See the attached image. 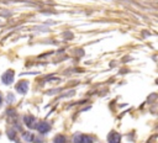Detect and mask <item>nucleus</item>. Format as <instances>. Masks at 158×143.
I'll list each match as a JSON object with an SVG mask.
<instances>
[{
  "instance_id": "nucleus-6",
  "label": "nucleus",
  "mask_w": 158,
  "mask_h": 143,
  "mask_svg": "<svg viewBox=\"0 0 158 143\" xmlns=\"http://www.w3.org/2000/svg\"><path fill=\"white\" fill-rule=\"evenodd\" d=\"M0 101H1V98H0Z\"/></svg>"
},
{
  "instance_id": "nucleus-3",
  "label": "nucleus",
  "mask_w": 158,
  "mask_h": 143,
  "mask_svg": "<svg viewBox=\"0 0 158 143\" xmlns=\"http://www.w3.org/2000/svg\"><path fill=\"white\" fill-rule=\"evenodd\" d=\"M17 90H20L21 93H25L27 90V83H20L17 85Z\"/></svg>"
},
{
  "instance_id": "nucleus-1",
  "label": "nucleus",
  "mask_w": 158,
  "mask_h": 143,
  "mask_svg": "<svg viewBox=\"0 0 158 143\" xmlns=\"http://www.w3.org/2000/svg\"><path fill=\"white\" fill-rule=\"evenodd\" d=\"M75 143H90V138L89 137H85V136H78V137H75L74 138Z\"/></svg>"
},
{
  "instance_id": "nucleus-4",
  "label": "nucleus",
  "mask_w": 158,
  "mask_h": 143,
  "mask_svg": "<svg viewBox=\"0 0 158 143\" xmlns=\"http://www.w3.org/2000/svg\"><path fill=\"white\" fill-rule=\"evenodd\" d=\"M38 130L41 131V132H46L47 130H48V125H47V124H43V122H42V124H40L38 125Z\"/></svg>"
},
{
  "instance_id": "nucleus-2",
  "label": "nucleus",
  "mask_w": 158,
  "mask_h": 143,
  "mask_svg": "<svg viewBox=\"0 0 158 143\" xmlns=\"http://www.w3.org/2000/svg\"><path fill=\"white\" fill-rule=\"evenodd\" d=\"M109 142L110 143H120V136L118 133H111L109 136Z\"/></svg>"
},
{
  "instance_id": "nucleus-5",
  "label": "nucleus",
  "mask_w": 158,
  "mask_h": 143,
  "mask_svg": "<svg viewBox=\"0 0 158 143\" xmlns=\"http://www.w3.org/2000/svg\"><path fill=\"white\" fill-rule=\"evenodd\" d=\"M3 80L5 81V83H10V81L12 80V73H8L3 78Z\"/></svg>"
}]
</instances>
